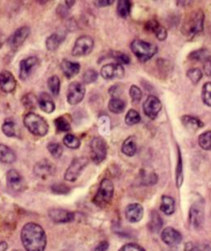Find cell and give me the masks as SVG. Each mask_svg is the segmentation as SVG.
<instances>
[{
    "instance_id": "6da1fadb",
    "label": "cell",
    "mask_w": 211,
    "mask_h": 251,
    "mask_svg": "<svg viewBox=\"0 0 211 251\" xmlns=\"http://www.w3.org/2000/svg\"><path fill=\"white\" fill-rule=\"evenodd\" d=\"M22 245L26 251H45L47 236L43 228L38 223H26L21 230Z\"/></svg>"
},
{
    "instance_id": "7a4b0ae2",
    "label": "cell",
    "mask_w": 211,
    "mask_h": 251,
    "mask_svg": "<svg viewBox=\"0 0 211 251\" xmlns=\"http://www.w3.org/2000/svg\"><path fill=\"white\" fill-rule=\"evenodd\" d=\"M205 16L203 11L197 10L191 12L182 25V33L188 38H193L204 29Z\"/></svg>"
},
{
    "instance_id": "3957f363",
    "label": "cell",
    "mask_w": 211,
    "mask_h": 251,
    "mask_svg": "<svg viewBox=\"0 0 211 251\" xmlns=\"http://www.w3.org/2000/svg\"><path fill=\"white\" fill-rule=\"evenodd\" d=\"M23 122L26 129L35 136H45L49 131V125L46 120L34 112H28L27 114H25Z\"/></svg>"
},
{
    "instance_id": "277c9868",
    "label": "cell",
    "mask_w": 211,
    "mask_h": 251,
    "mask_svg": "<svg viewBox=\"0 0 211 251\" xmlns=\"http://www.w3.org/2000/svg\"><path fill=\"white\" fill-rule=\"evenodd\" d=\"M130 49L141 62L151 59L157 52L155 45L142 40H134L130 44Z\"/></svg>"
},
{
    "instance_id": "5b68a950",
    "label": "cell",
    "mask_w": 211,
    "mask_h": 251,
    "mask_svg": "<svg viewBox=\"0 0 211 251\" xmlns=\"http://www.w3.org/2000/svg\"><path fill=\"white\" fill-rule=\"evenodd\" d=\"M113 195H114V185L112 181L109 180V178H104L100 184L98 192H96L95 196L93 197V202L96 205H99V207L104 208L111 202Z\"/></svg>"
},
{
    "instance_id": "8992f818",
    "label": "cell",
    "mask_w": 211,
    "mask_h": 251,
    "mask_svg": "<svg viewBox=\"0 0 211 251\" xmlns=\"http://www.w3.org/2000/svg\"><path fill=\"white\" fill-rule=\"evenodd\" d=\"M88 162H89V159L87 157L75 158L66 169L64 174V180L67 182H75L82 174L83 169L88 165Z\"/></svg>"
},
{
    "instance_id": "52a82bcc",
    "label": "cell",
    "mask_w": 211,
    "mask_h": 251,
    "mask_svg": "<svg viewBox=\"0 0 211 251\" xmlns=\"http://www.w3.org/2000/svg\"><path fill=\"white\" fill-rule=\"evenodd\" d=\"M107 142L103 137H93L90 142L91 160L94 163L100 164L107 157Z\"/></svg>"
},
{
    "instance_id": "ba28073f",
    "label": "cell",
    "mask_w": 211,
    "mask_h": 251,
    "mask_svg": "<svg viewBox=\"0 0 211 251\" xmlns=\"http://www.w3.org/2000/svg\"><path fill=\"white\" fill-rule=\"evenodd\" d=\"M94 47V41L89 35H82L78 38L72 50V54L76 57L86 56L90 54Z\"/></svg>"
},
{
    "instance_id": "9c48e42d",
    "label": "cell",
    "mask_w": 211,
    "mask_h": 251,
    "mask_svg": "<svg viewBox=\"0 0 211 251\" xmlns=\"http://www.w3.org/2000/svg\"><path fill=\"white\" fill-rule=\"evenodd\" d=\"M204 218H205V213H204L203 202H195L191 205L189 212L190 226L195 229H200L202 226H203Z\"/></svg>"
},
{
    "instance_id": "30bf717a",
    "label": "cell",
    "mask_w": 211,
    "mask_h": 251,
    "mask_svg": "<svg viewBox=\"0 0 211 251\" xmlns=\"http://www.w3.org/2000/svg\"><path fill=\"white\" fill-rule=\"evenodd\" d=\"M86 89L83 83L75 81L73 83H70L68 88H67V102L70 105H77L80 102L83 101V99L85 97Z\"/></svg>"
},
{
    "instance_id": "8fae6325",
    "label": "cell",
    "mask_w": 211,
    "mask_h": 251,
    "mask_svg": "<svg viewBox=\"0 0 211 251\" xmlns=\"http://www.w3.org/2000/svg\"><path fill=\"white\" fill-rule=\"evenodd\" d=\"M33 173L38 177L42 178V180H47L48 177H51L55 175L56 167L49 160L42 159L35 163L33 167Z\"/></svg>"
},
{
    "instance_id": "7c38bea8",
    "label": "cell",
    "mask_w": 211,
    "mask_h": 251,
    "mask_svg": "<svg viewBox=\"0 0 211 251\" xmlns=\"http://www.w3.org/2000/svg\"><path fill=\"white\" fill-rule=\"evenodd\" d=\"M6 184L13 192H22L26 187L24 177L15 169H11L7 172Z\"/></svg>"
},
{
    "instance_id": "4fadbf2b",
    "label": "cell",
    "mask_w": 211,
    "mask_h": 251,
    "mask_svg": "<svg viewBox=\"0 0 211 251\" xmlns=\"http://www.w3.org/2000/svg\"><path fill=\"white\" fill-rule=\"evenodd\" d=\"M143 110L149 119L154 120L162 110V102L155 96H148L143 105Z\"/></svg>"
},
{
    "instance_id": "5bb4252c",
    "label": "cell",
    "mask_w": 211,
    "mask_h": 251,
    "mask_svg": "<svg viewBox=\"0 0 211 251\" xmlns=\"http://www.w3.org/2000/svg\"><path fill=\"white\" fill-rule=\"evenodd\" d=\"M30 34V28L28 26H22V27L18 28L10 38L7 39V44L13 49L19 48L24 44V42L27 40Z\"/></svg>"
},
{
    "instance_id": "9a60e30c",
    "label": "cell",
    "mask_w": 211,
    "mask_h": 251,
    "mask_svg": "<svg viewBox=\"0 0 211 251\" xmlns=\"http://www.w3.org/2000/svg\"><path fill=\"white\" fill-rule=\"evenodd\" d=\"M101 75L107 80L120 79L125 76V69L119 64H108L102 68Z\"/></svg>"
},
{
    "instance_id": "2e32d148",
    "label": "cell",
    "mask_w": 211,
    "mask_h": 251,
    "mask_svg": "<svg viewBox=\"0 0 211 251\" xmlns=\"http://www.w3.org/2000/svg\"><path fill=\"white\" fill-rule=\"evenodd\" d=\"M161 238L166 245L171 246V247L177 246L178 244L181 243L182 241V235L180 232L177 229L170 226L164 228V230L162 231Z\"/></svg>"
},
{
    "instance_id": "e0dca14e",
    "label": "cell",
    "mask_w": 211,
    "mask_h": 251,
    "mask_svg": "<svg viewBox=\"0 0 211 251\" xmlns=\"http://www.w3.org/2000/svg\"><path fill=\"white\" fill-rule=\"evenodd\" d=\"M40 64L39 58L35 56H29L27 58H25L21 60L20 62V72H19V76L22 80H26L31 74L32 72L35 70Z\"/></svg>"
},
{
    "instance_id": "ac0fdd59",
    "label": "cell",
    "mask_w": 211,
    "mask_h": 251,
    "mask_svg": "<svg viewBox=\"0 0 211 251\" xmlns=\"http://www.w3.org/2000/svg\"><path fill=\"white\" fill-rule=\"evenodd\" d=\"M16 85L17 81L10 71L4 70L0 72V89L3 93H13L16 89Z\"/></svg>"
},
{
    "instance_id": "d6986e66",
    "label": "cell",
    "mask_w": 211,
    "mask_h": 251,
    "mask_svg": "<svg viewBox=\"0 0 211 251\" xmlns=\"http://www.w3.org/2000/svg\"><path fill=\"white\" fill-rule=\"evenodd\" d=\"M48 214L51 220L56 223H67L75 219V214L64 209H51Z\"/></svg>"
},
{
    "instance_id": "ffe728a7",
    "label": "cell",
    "mask_w": 211,
    "mask_h": 251,
    "mask_svg": "<svg viewBox=\"0 0 211 251\" xmlns=\"http://www.w3.org/2000/svg\"><path fill=\"white\" fill-rule=\"evenodd\" d=\"M144 215L143 207L140 203H130L126 209V217L131 223H137L142 220Z\"/></svg>"
},
{
    "instance_id": "44dd1931",
    "label": "cell",
    "mask_w": 211,
    "mask_h": 251,
    "mask_svg": "<svg viewBox=\"0 0 211 251\" xmlns=\"http://www.w3.org/2000/svg\"><path fill=\"white\" fill-rule=\"evenodd\" d=\"M80 69H81V66L79 62L70 61L68 59H63V62H61V70H63V75L67 79L75 77L79 72H80Z\"/></svg>"
},
{
    "instance_id": "7402d4cb",
    "label": "cell",
    "mask_w": 211,
    "mask_h": 251,
    "mask_svg": "<svg viewBox=\"0 0 211 251\" xmlns=\"http://www.w3.org/2000/svg\"><path fill=\"white\" fill-rule=\"evenodd\" d=\"M38 102L40 108L46 113H52L55 110V103L53 101V99L47 94L42 93L38 98Z\"/></svg>"
},
{
    "instance_id": "603a6c76",
    "label": "cell",
    "mask_w": 211,
    "mask_h": 251,
    "mask_svg": "<svg viewBox=\"0 0 211 251\" xmlns=\"http://www.w3.org/2000/svg\"><path fill=\"white\" fill-rule=\"evenodd\" d=\"M181 123L184 127L191 132H195L204 126V124L202 123L199 119L195 118V116H191V115L181 116Z\"/></svg>"
},
{
    "instance_id": "cb8c5ba5",
    "label": "cell",
    "mask_w": 211,
    "mask_h": 251,
    "mask_svg": "<svg viewBox=\"0 0 211 251\" xmlns=\"http://www.w3.org/2000/svg\"><path fill=\"white\" fill-rule=\"evenodd\" d=\"M17 157L15 151L5 145L0 143V162L4 164H12L16 161Z\"/></svg>"
},
{
    "instance_id": "d4e9b609",
    "label": "cell",
    "mask_w": 211,
    "mask_h": 251,
    "mask_svg": "<svg viewBox=\"0 0 211 251\" xmlns=\"http://www.w3.org/2000/svg\"><path fill=\"white\" fill-rule=\"evenodd\" d=\"M164 226V221L161 217V215L156 211H152L150 214V220L148 223V228L151 232H158Z\"/></svg>"
},
{
    "instance_id": "484cf974",
    "label": "cell",
    "mask_w": 211,
    "mask_h": 251,
    "mask_svg": "<svg viewBox=\"0 0 211 251\" xmlns=\"http://www.w3.org/2000/svg\"><path fill=\"white\" fill-rule=\"evenodd\" d=\"M64 35L60 34V33H52L50 37L47 38L46 40V47L50 51H54L56 50L61 43L64 41Z\"/></svg>"
},
{
    "instance_id": "4316f807",
    "label": "cell",
    "mask_w": 211,
    "mask_h": 251,
    "mask_svg": "<svg viewBox=\"0 0 211 251\" xmlns=\"http://www.w3.org/2000/svg\"><path fill=\"white\" fill-rule=\"evenodd\" d=\"M161 211L168 215V216H170V215H172L174 212H175V201L174 199H172L171 196H168V195H164L162 197V202H161Z\"/></svg>"
},
{
    "instance_id": "83f0119b",
    "label": "cell",
    "mask_w": 211,
    "mask_h": 251,
    "mask_svg": "<svg viewBox=\"0 0 211 251\" xmlns=\"http://www.w3.org/2000/svg\"><path fill=\"white\" fill-rule=\"evenodd\" d=\"M121 151L126 156L131 157L136 154L137 151V145L134 137H127L125 142H123L122 148H121Z\"/></svg>"
},
{
    "instance_id": "f1b7e54d",
    "label": "cell",
    "mask_w": 211,
    "mask_h": 251,
    "mask_svg": "<svg viewBox=\"0 0 211 251\" xmlns=\"http://www.w3.org/2000/svg\"><path fill=\"white\" fill-rule=\"evenodd\" d=\"M126 102L122 101L121 99L119 98H113L110 100L108 107H109V110L113 113L115 114H119L121 112H123V110L126 109Z\"/></svg>"
},
{
    "instance_id": "f546056e",
    "label": "cell",
    "mask_w": 211,
    "mask_h": 251,
    "mask_svg": "<svg viewBox=\"0 0 211 251\" xmlns=\"http://www.w3.org/2000/svg\"><path fill=\"white\" fill-rule=\"evenodd\" d=\"M2 132L5 136L7 137H16L17 136V127L16 124L13 120L11 119H6L2 126H1Z\"/></svg>"
},
{
    "instance_id": "4dcf8cb0",
    "label": "cell",
    "mask_w": 211,
    "mask_h": 251,
    "mask_svg": "<svg viewBox=\"0 0 211 251\" xmlns=\"http://www.w3.org/2000/svg\"><path fill=\"white\" fill-rule=\"evenodd\" d=\"M209 57H210V52L205 48L192 51L189 55V58L190 60H196V61H206L209 59Z\"/></svg>"
},
{
    "instance_id": "1f68e13d",
    "label": "cell",
    "mask_w": 211,
    "mask_h": 251,
    "mask_svg": "<svg viewBox=\"0 0 211 251\" xmlns=\"http://www.w3.org/2000/svg\"><path fill=\"white\" fill-rule=\"evenodd\" d=\"M98 125H99V130L103 135H107V134L110 133L111 122L108 115H105V114L101 115L98 120Z\"/></svg>"
},
{
    "instance_id": "d6a6232c",
    "label": "cell",
    "mask_w": 211,
    "mask_h": 251,
    "mask_svg": "<svg viewBox=\"0 0 211 251\" xmlns=\"http://www.w3.org/2000/svg\"><path fill=\"white\" fill-rule=\"evenodd\" d=\"M21 101H22L23 106L28 110L35 109L37 108V104H39L38 98L35 97L33 94H26L25 96H23Z\"/></svg>"
},
{
    "instance_id": "836d02e7",
    "label": "cell",
    "mask_w": 211,
    "mask_h": 251,
    "mask_svg": "<svg viewBox=\"0 0 211 251\" xmlns=\"http://www.w3.org/2000/svg\"><path fill=\"white\" fill-rule=\"evenodd\" d=\"M131 10V2L127 0H120L117 4V14L121 18H127L129 16Z\"/></svg>"
},
{
    "instance_id": "e575fe53",
    "label": "cell",
    "mask_w": 211,
    "mask_h": 251,
    "mask_svg": "<svg viewBox=\"0 0 211 251\" xmlns=\"http://www.w3.org/2000/svg\"><path fill=\"white\" fill-rule=\"evenodd\" d=\"M199 146L205 150V151H211V131H206L202 133L198 139Z\"/></svg>"
},
{
    "instance_id": "d590c367",
    "label": "cell",
    "mask_w": 211,
    "mask_h": 251,
    "mask_svg": "<svg viewBox=\"0 0 211 251\" xmlns=\"http://www.w3.org/2000/svg\"><path fill=\"white\" fill-rule=\"evenodd\" d=\"M63 143L64 146L67 147L68 149H79V147L81 146V141L77 136L73 135V134H66L63 138Z\"/></svg>"
},
{
    "instance_id": "8d00e7d4",
    "label": "cell",
    "mask_w": 211,
    "mask_h": 251,
    "mask_svg": "<svg viewBox=\"0 0 211 251\" xmlns=\"http://www.w3.org/2000/svg\"><path fill=\"white\" fill-rule=\"evenodd\" d=\"M48 86L53 96H58L60 93V79L56 75L51 76L48 79Z\"/></svg>"
},
{
    "instance_id": "74e56055",
    "label": "cell",
    "mask_w": 211,
    "mask_h": 251,
    "mask_svg": "<svg viewBox=\"0 0 211 251\" xmlns=\"http://www.w3.org/2000/svg\"><path fill=\"white\" fill-rule=\"evenodd\" d=\"M183 167H182V157L181 153L178 149V161H177V167H176V185L178 188L181 187L183 183Z\"/></svg>"
},
{
    "instance_id": "f35d334b",
    "label": "cell",
    "mask_w": 211,
    "mask_h": 251,
    "mask_svg": "<svg viewBox=\"0 0 211 251\" xmlns=\"http://www.w3.org/2000/svg\"><path fill=\"white\" fill-rule=\"evenodd\" d=\"M54 124L58 132H68L70 130V124L64 116H59L55 119Z\"/></svg>"
},
{
    "instance_id": "ab89813d",
    "label": "cell",
    "mask_w": 211,
    "mask_h": 251,
    "mask_svg": "<svg viewBox=\"0 0 211 251\" xmlns=\"http://www.w3.org/2000/svg\"><path fill=\"white\" fill-rule=\"evenodd\" d=\"M98 77H99L98 72L93 69H88L82 76V81L85 84H91L96 81Z\"/></svg>"
},
{
    "instance_id": "60d3db41",
    "label": "cell",
    "mask_w": 211,
    "mask_h": 251,
    "mask_svg": "<svg viewBox=\"0 0 211 251\" xmlns=\"http://www.w3.org/2000/svg\"><path fill=\"white\" fill-rule=\"evenodd\" d=\"M48 151L54 158H60L63 154V148L58 142H50L48 145Z\"/></svg>"
},
{
    "instance_id": "b9f144b4",
    "label": "cell",
    "mask_w": 211,
    "mask_h": 251,
    "mask_svg": "<svg viewBox=\"0 0 211 251\" xmlns=\"http://www.w3.org/2000/svg\"><path fill=\"white\" fill-rule=\"evenodd\" d=\"M126 124L128 125V126H134V125H137L140 123L141 121V116L139 114V112L135 109H130L128 110V112L127 113L126 115Z\"/></svg>"
},
{
    "instance_id": "7bdbcfd3",
    "label": "cell",
    "mask_w": 211,
    "mask_h": 251,
    "mask_svg": "<svg viewBox=\"0 0 211 251\" xmlns=\"http://www.w3.org/2000/svg\"><path fill=\"white\" fill-rule=\"evenodd\" d=\"M202 100L206 106L211 107V81L206 82L202 88Z\"/></svg>"
},
{
    "instance_id": "ee69618b",
    "label": "cell",
    "mask_w": 211,
    "mask_h": 251,
    "mask_svg": "<svg viewBox=\"0 0 211 251\" xmlns=\"http://www.w3.org/2000/svg\"><path fill=\"white\" fill-rule=\"evenodd\" d=\"M187 76L189 77V79L193 84H197V83H199L202 77H203V73H202V71L200 69L193 68L187 72Z\"/></svg>"
},
{
    "instance_id": "f6af8a7d",
    "label": "cell",
    "mask_w": 211,
    "mask_h": 251,
    "mask_svg": "<svg viewBox=\"0 0 211 251\" xmlns=\"http://www.w3.org/2000/svg\"><path fill=\"white\" fill-rule=\"evenodd\" d=\"M114 59H115L117 61V64L119 65H127L129 64L130 61V58L127 54H126V53H122V52H114L113 55Z\"/></svg>"
},
{
    "instance_id": "bcb514c9",
    "label": "cell",
    "mask_w": 211,
    "mask_h": 251,
    "mask_svg": "<svg viewBox=\"0 0 211 251\" xmlns=\"http://www.w3.org/2000/svg\"><path fill=\"white\" fill-rule=\"evenodd\" d=\"M129 96L133 102H139L142 99V91L137 85H131L129 88Z\"/></svg>"
},
{
    "instance_id": "7dc6e473",
    "label": "cell",
    "mask_w": 211,
    "mask_h": 251,
    "mask_svg": "<svg viewBox=\"0 0 211 251\" xmlns=\"http://www.w3.org/2000/svg\"><path fill=\"white\" fill-rule=\"evenodd\" d=\"M52 191L56 193V194H67L70 189L69 187L64 185V184H61V183H58V184H54L52 187H51Z\"/></svg>"
},
{
    "instance_id": "c3c4849f",
    "label": "cell",
    "mask_w": 211,
    "mask_h": 251,
    "mask_svg": "<svg viewBox=\"0 0 211 251\" xmlns=\"http://www.w3.org/2000/svg\"><path fill=\"white\" fill-rule=\"evenodd\" d=\"M153 33L156 35L157 40H160V41H165L167 39V37H168V32H167V29L165 27H163L162 25H158L157 27L154 29Z\"/></svg>"
},
{
    "instance_id": "681fc988",
    "label": "cell",
    "mask_w": 211,
    "mask_h": 251,
    "mask_svg": "<svg viewBox=\"0 0 211 251\" xmlns=\"http://www.w3.org/2000/svg\"><path fill=\"white\" fill-rule=\"evenodd\" d=\"M119 251H146L143 247H141L140 245L138 244H135V243H128V244H126L123 245Z\"/></svg>"
},
{
    "instance_id": "f907efd6",
    "label": "cell",
    "mask_w": 211,
    "mask_h": 251,
    "mask_svg": "<svg viewBox=\"0 0 211 251\" xmlns=\"http://www.w3.org/2000/svg\"><path fill=\"white\" fill-rule=\"evenodd\" d=\"M68 10H69V8L67 7L66 4H60V5L58 6V8H57V14H58L60 17L64 18V17L67 16Z\"/></svg>"
},
{
    "instance_id": "816d5d0a",
    "label": "cell",
    "mask_w": 211,
    "mask_h": 251,
    "mask_svg": "<svg viewBox=\"0 0 211 251\" xmlns=\"http://www.w3.org/2000/svg\"><path fill=\"white\" fill-rule=\"evenodd\" d=\"M109 250V242L102 241L101 243L94 248L93 251H108Z\"/></svg>"
},
{
    "instance_id": "f5cc1de1",
    "label": "cell",
    "mask_w": 211,
    "mask_h": 251,
    "mask_svg": "<svg viewBox=\"0 0 211 251\" xmlns=\"http://www.w3.org/2000/svg\"><path fill=\"white\" fill-rule=\"evenodd\" d=\"M203 70H204L205 74H206L208 77H211V59H208V60L204 61Z\"/></svg>"
},
{
    "instance_id": "db71d44e",
    "label": "cell",
    "mask_w": 211,
    "mask_h": 251,
    "mask_svg": "<svg viewBox=\"0 0 211 251\" xmlns=\"http://www.w3.org/2000/svg\"><path fill=\"white\" fill-rule=\"evenodd\" d=\"M184 251H200V250H199L198 246L193 243H188L186 245V249H184Z\"/></svg>"
},
{
    "instance_id": "11a10c76",
    "label": "cell",
    "mask_w": 211,
    "mask_h": 251,
    "mask_svg": "<svg viewBox=\"0 0 211 251\" xmlns=\"http://www.w3.org/2000/svg\"><path fill=\"white\" fill-rule=\"evenodd\" d=\"M96 5L98 6H108L113 3V1H95Z\"/></svg>"
},
{
    "instance_id": "9f6ffc18",
    "label": "cell",
    "mask_w": 211,
    "mask_h": 251,
    "mask_svg": "<svg viewBox=\"0 0 211 251\" xmlns=\"http://www.w3.org/2000/svg\"><path fill=\"white\" fill-rule=\"evenodd\" d=\"M7 243L4 241H0V251H6L7 249Z\"/></svg>"
},
{
    "instance_id": "6f0895ef",
    "label": "cell",
    "mask_w": 211,
    "mask_h": 251,
    "mask_svg": "<svg viewBox=\"0 0 211 251\" xmlns=\"http://www.w3.org/2000/svg\"><path fill=\"white\" fill-rule=\"evenodd\" d=\"M4 41H5V39H4V34H3L1 31H0V48H1V47L3 46Z\"/></svg>"
},
{
    "instance_id": "680465c9",
    "label": "cell",
    "mask_w": 211,
    "mask_h": 251,
    "mask_svg": "<svg viewBox=\"0 0 211 251\" xmlns=\"http://www.w3.org/2000/svg\"><path fill=\"white\" fill-rule=\"evenodd\" d=\"M13 251H20V250H13Z\"/></svg>"
}]
</instances>
